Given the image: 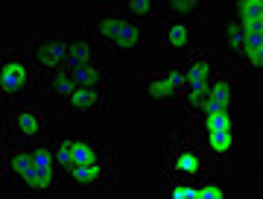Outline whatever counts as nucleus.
I'll use <instances>...</instances> for the list:
<instances>
[{
    "label": "nucleus",
    "mask_w": 263,
    "mask_h": 199,
    "mask_svg": "<svg viewBox=\"0 0 263 199\" xmlns=\"http://www.w3.org/2000/svg\"><path fill=\"white\" fill-rule=\"evenodd\" d=\"M94 32L103 38L105 44H111L120 53L123 62H135L138 47H141V29L135 21H129L123 12H100L94 21Z\"/></svg>",
    "instance_id": "f257e3e1"
},
{
    "label": "nucleus",
    "mask_w": 263,
    "mask_h": 199,
    "mask_svg": "<svg viewBox=\"0 0 263 199\" xmlns=\"http://www.w3.org/2000/svg\"><path fill=\"white\" fill-rule=\"evenodd\" d=\"M67 41H70L67 29H50V32L35 35L32 38V47H29L32 65L44 76L62 74L65 70V59H67Z\"/></svg>",
    "instance_id": "f03ea898"
},
{
    "label": "nucleus",
    "mask_w": 263,
    "mask_h": 199,
    "mask_svg": "<svg viewBox=\"0 0 263 199\" xmlns=\"http://www.w3.org/2000/svg\"><path fill=\"white\" fill-rule=\"evenodd\" d=\"M190 141L196 143L208 161L226 164L234 152V126H208L193 120L190 126Z\"/></svg>",
    "instance_id": "7ed1b4c3"
},
{
    "label": "nucleus",
    "mask_w": 263,
    "mask_h": 199,
    "mask_svg": "<svg viewBox=\"0 0 263 199\" xmlns=\"http://www.w3.org/2000/svg\"><path fill=\"white\" fill-rule=\"evenodd\" d=\"M205 167H208V158L202 155V150H199L193 141L170 143V150H167V170H170V179L196 182L199 176H205Z\"/></svg>",
    "instance_id": "20e7f679"
},
{
    "label": "nucleus",
    "mask_w": 263,
    "mask_h": 199,
    "mask_svg": "<svg viewBox=\"0 0 263 199\" xmlns=\"http://www.w3.org/2000/svg\"><path fill=\"white\" fill-rule=\"evenodd\" d=\"M29 85V56L24 50H3V79H0V88H3V100L12 103L18 100Z\"/></svg>",
    "instance_id": "39448f33"
},
{
    "label": "nucleus",
    "mask_w": 263,
    "mask_h": 199,
    "mask_svg": "<svg viewBox=\"0 0 263 199\" xmlns=\"http://www.w3.org/2000/svg\"><path fill=\"white\" fill-rule=\"evenodd\" d=\"M9 132L24 143H44V114L35 105H18L9 114Z\"/></svg>",
    "instance_id": "423d86ee"
},
{
    "label": "nucleus",
    "mask_w": 263,
    "mask_h": 199,
    "mask_svg": "<svg viewBox=\"0 0 263 199\" xmlns=\"http://www.w3.org/2000/svg\"><path fill=\"white\" fill-rule=\"evenodd\" d=\"M184 91V74L173 70V74H149L143 79V103L149 108L152 103H167L173 97Z\"/></svg>",
    "instance_id": "0eeeda50"
},
{
    "label": "nucleus",
    "mask_w": 263,
    "mask_h": 199,
    "mask_svg": "<svg viewBox=\"0 0 263 199\" xmlns=\"http://www.w3.org/2000/svg\"><path fill=\"white\" fill-rule=\"evenodd\" d=\"M105 108V91L100 88H82L76 85V91L67 100V112L82 114V112H103Z\"/></svg>",
    "instance_id": "6e6552de"
},
{
    "label": "nucleus",
    "mask_w": 263,
    "mask_h": 199,
    "mask_svg": "<svg viewBox=\"0 0 263 199\" xmlns=\"http://www.w3.org/2000/svg\"><path fill=\"white\" fill-rule=\"evenodd\" d=\"M91 65V47L82 29H70V41H67V59H65V70H76V67Z\"/></svg>",
    "instance_id": "1a4fd4ad"
},
{
    "label": "nucleus",
    "mask_w": 263,
    "mask_h": 199,
    "mask_svg": "<svg viewBox=\"0 0 263 199\" xmlns=\"http://www.w3.org/2000/svg\"><path fill=\"white\" fill-rule=\"evenodd\" d=\"M76 91V82L70 74H53V76H44V97L47 100H59V103H65L70 100V94Z\"/></svg>",
    "instance_id": "9d476101"
},
{
    "label": "nucleus",
    "mask_w": 263,
    "mask_h": 199,
    "mask_svg": "<svg viewBox=\"0 0 263 199\" xmlns=\"http://www.w3.org/2000/svg\"><path fill=\"white\" fill-rule=\"evenodd\" d=\"M164 41H167L170 50H184L190 44V29L187 24H181V21H170L167 29H164Z\"/></svg>",
    "instance_id": "9b49d317"
},
{
    "label": "nucleus",
    "mask_w": 263,
    "mask_h": 199,
    "mask_svg": "<svg viewBox=\"0 0 263 199\" xmlns=\"http://www.w3.org/2000/svg\"><path fill=\"white\" fill-rule=\"evenodd\" d=\"M65 74L73 76L76 85H82V88H100V91H105V79H103V74H100V70H94L91 65L76 67V70H65Z\"/></svg>",
    "instance_id": "f8f14e48"
},
{
    "label": "nucleus",
    "mask_w": 263,
    "mask_h": 199,
    "mask_svg": "<svg viewBox=\"0 0 263 199\" xmlns=\"http://www.w3.org/2000/svg\"><path fill=\"white\" fill-rule=\"evenodd\" d=\"M155 12H158V6L152 0H129V3H123V15L129 21H146Z\"/></svg>",
    "instance_id": "ddd939ff"
},
{
    "label": "nucleus",
    "mask_w": 263,
    "mask_h": 199,
    "mask_svg": "<svg viewBox=\"0 0 263 199\" xmlns=\"http://www.w3.org/2000/svg\"><path fill=\"white\" fill-rule=\"evenodd\" d=\"M199 0H170V3H164V9L173 15L176 21H181L184 24V18H193V15H199Z\"/></svg>",
    "instance_id": "4468645a"
},
{
    "label": "nucleus",
    "mask_w": 263,
    "mask_h": 199,
    "mask_svg": "<svg viewBox=\"0 0 263 199\" xmlns=\"http://www.w3.org/2000/svg\"><path fill=\"white\" fill-rule=\"evenodd\" d=\"M222 196H231V190L222 182L199 179V199H222Z\"/></svg>",
    "instance_id": "2eb2a0df"
}]
</instances>
